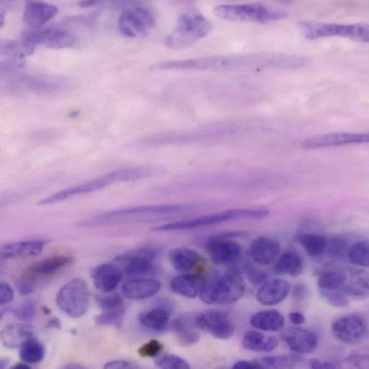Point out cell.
I'll use <instances>...</instances> for the list:
<instances>
[{"instance_id":"obj_1","label":"cell","mask_w":369,"mask_h":369,"mask_svg":"<svg viewBox=\"0 0 369 369\" xmlns=\"http://www.w3.org/2000/svg\"><path fill=\"white\" fill-rule=\"evenodd\" d=\"M310 59L300 56L256 53L208 56L187 60H168L155 64L158 70L238 71L256 69H296L304 67Z\"/></svg>"},{"instance_id":"obj_2","label":"cell","mask_w":369,"mask_h":369,"mask_svg":"<svg viewBox=\"0 0 369 369\" xmlns=\"http://www.w3.org/2000/svg\"><path fill=\"white\" fill-rule=\"evenodd\" d=\"M246 284L238 268L231 266L225 271H214L207 278L200 294L201 300L208 304H229L242 298Z\"/></svg>"},{"instance_id":"obj_3","label":"cell","mask_w":369,"mask_h":369,"mask_svg":"<svg viewBox=\"0 0 369 369\" xmlns=\"http://www.w3.org/2000/svg\"><path fill=\"white\" fill-rule=\"evenodd\" d=\"M153 172L151 168L141 167L117 170L103 175L98 179L57 192L56 194L41 200L38 204L41 205H49L73 197L88 194L113 184L146 179L152 175Z\"/></svg>"},{"instance_id":"obj_4","label":"cell","mask_w":369,"mask_h":369,"mask_svg":"<svg viewBox=\"0 0 369 369\" xmlns=\"http://www.w3.org/2000/svg\"><path fill=\"white\" fill-rule=\"evenodd\" d=\"M212 29V23L203 14L188 11L180 16L166 43L172 49H181L207 36Z\"/></svg>"},{"instance_id":"obj_5","label":"cell","mask_w":369,"mask_h":369,"mask_svg":"<svg viewBox=\"0 0 369 369\" xmlns=\"http://www.w3.org/2000/svg\"><path fill=\"white\" fill-rule=\"evenodd\" d=\"M270 214L265 208L232 210L195 219L171 222L152 229L153 232H173L194 230L216 225V224L240 219H263Z\"/></svg>"},{"instance_id":"obj_6","label":"cell","mask_w":369,"mask_h":369,"mask_svg":"<svg viewBox=\"0 0 369 369\" xmlns=\"http://www.w3.org/2000/svg\"><path fill=\"white\" fill-rule=\"evenodd\" d=\"M298 28L309 40L328 37L347 38L364 43L369 40V27L366 23L337 24L304 21L298 23Z\"/></svg>"},{"instance_id":"obj_7","label":"cell","mask_w":369,"mask_h":369,"mask_svg":"<svg viewBox=\"0 0 369 369\" xmlns=\"http://www.w3.org/2000/svg\"><path fill=\"white\" fill-rule=\"evenodd\" d=\"M218 18L232 21L266 23L283 19L286 12L262 4L221 5L214 9Z\"/></svg>"},{"instance_id":"obj_8","label":"cell","mask_w":369,"mask_h":369,"mask_svg":"<svg viewBox=\"0 0 369 369\" xmlns=\"http://www.w3.org/2000/svg\"><path fill=\"white\" fill-rule=\"evenodd\" d=\"M89 301V287L82 278L74 279L64 285L56 297L59 309L73 318L81 317L85 315Z\"/></svg>"},{"instance_id":"obj_9","label":"cell","mask_w":369,"mask_h":369,"mask_svg":"<svg viewBox=\"0 0 369 369\" xmlns=\"http://www.w3.org/2000/svg\"><path fill=\"white\" fill-rule=\"evenodd\" d=\"M155 25V18L153 13L148 9L141 7L123 12L118 21L121 33L130 38L146 36Z\"/></svg>"},{"instance_id":"obj_10","label":"cell","mask_w":369,"mask_h":369,"mask_svg":"<svg viewBox=\"0 0 369 369\" xmlns=\"http://www.w3.org/2000/svg\"><path fill=\"white\" fill-rule=\"evenodd\" d=\"M195 320L198 329L210 333L219 340L231 339L236 331L233 320L226 312L208 311L197 314Z\"/></svg>"},{"instance_id":"obj_11","label":"cell","mask_w":369,"mask_h":369,"mask_svg":"<svg viewBox=\"0 0 369 369\" xmlns=\"http://www.w3.org/2000/svg\"><path fill=\"white\" fill-rule=\"evenodd\" d=\"M331 329L337 339L350 345L361 342L367 333L365 320L359 315H349L335 320Z\"/></svg>"},{"instance_id":"obj_12","label":"cell","mask_w":369,"mask_h":369,"mask_svg":"<svg viewBox=\"0 0 369 369\" xmlns=\"http://www.w3.org/2000/svg\"><path fill=\"white\" fill-rule=\"evenodd\" d=\"M205 247L212 261L219 265H233L243 254L242 247L233 239L220 238L215 236L208 238Z\"/></svg>"},{"instance_id":"obj_13","label":"cell","mask_w":369,"mask_h":369,"mask_svg":"<svg viewBox=\"0 0 369 369\" xmlns=\"http://www.w3.org/2000/svg\"><path fill=\"white\" fill-rule=\"evenodd\" d=\"M368 134L361 133H335L315 136L304 141V149L315 150L350 146L368 142Z\"/></svg>"},{"instance_id":"obj_14","label":"cell","mask_w":369,"mask_h":369,"mask_svg":"<svg viewBox=\"0 0 369 369\" xmlns=\"http://www.w3.org/2000/svg\"><path fill=\"white\" fill-rule=\"evenodd\" d=\"M33 36L38 45L43 44L53 48L74 47L78 38L73 32L63 27L33 30Z\"/></svg>"},{"instance_id":"obj_15","label":"cell","mask_w":369,"mask_h":369,"mask_svg":"<svg viewBox=\"0 0 369 369\" xmlns=\"http://www.w3.org/2000/svg\"><path fill=\"white\" fill-rule=\"evenodd\" d=\"M286 345L296 355H309L317 346V339L312 331L298 327L290 328L282 333Z\"/></svg>"},{"instance_id":"obj_16","label":"cell","mask_w":369,"mask_h":369,"mask_svg":"<svg viewBox=\"0 0 369 369\" xmlns=\"http://www.w3.org/2000/svg\"><path fill=\"white\" fill-rule=\"evenodd\" d=\"M91 277L98 290L108 294L113 292L123 277L122 269L115 265L104 263L93 267Z\"/></svg>"},{"instance_id":"obj_17","label":"cell","mask_w":369,"mask_h":369,"mask_svg":"<svg viewBox=\"0 0 369 369\" xmlns=\"http://www.w3.org/2000/svg\"><path fill=\"white\" fill-rule=\"evenodd\" d=\"M51 242L49 238H33L4 245L1 247V259L6 260L38 256Z\"/></svg>"},{"instance_id":"obj_18","label":"cell","mask_w":369,"mask_h":369,"mask_svg":"<svg viewBox=\"0 0 369 369\" xmlns=\"http://www.w3.org/2000/svg\"><path fill=\"white\" fill-rule=\"evenodd\" d=\"M281 251L278 241L267 237H259L252 241L249 247L251 259L256 264L267 266L273 263Z\"/></svg>"},{"instance_id":"obj_19","label":"cell","mask_w":369,"mask_h":369,"mask_svg":"<svg viewBox=\"0 0 369 369\" xmlns=\"http://www.w3.org/2000/svg\"><path fill=\"white\" fill-rule=\"evenodd\" d=\"M191 204H166V205H143L123 208L107 213L103 218H116L128 216H137L144 214H164L181 212L189 210L192 208Z\"/></svg>"},{"instance_id":"obj_20","label":"cell","mask_w":369,"mask_h":369,"mask_svg":"<svg viewBox=\"0 0 369 369\" xmlns=\"http://www.w3.org/2000/svg\"><path fill=\"white\" fill-rule=\"evenodd\" d=\"M58 12L54 5L39 1H28L25 4L23 19L32 27L38 28L51 21Z\"/></svg>"},{"instance_id":"obj_21","label":"cell","mask_w":369,"mask_h":369,"mask_svg":"<svg viewBox=\"0 0 369 369\" xmlns=\"http://www.w3.org/2000/svg\"><path fill=\"white\" fill-rule=\"evenodd\" d=\"M291 290V285L287 281L276 279L264 283L256 298L264 306H276L286 298Z\"/></svg>"},{"instance_id":"obj_22","label":"cell","mask_w":369,"mask_h":369,"mask_svg":"<svg viewBox=\"0 0 369 369\" xmlns=\"http://www.w3.org/2000/svg\"><path fill=\"white\" fill-rule=\"evenodd\" d=\"M348 280V271L333 265H326L320 270L317 278V287L320 293L341 291L344 289Z\"/></svg>"},{"instance_id":"obj_23","label":"cell","mask_w":369,"mask_h":369,"mask_svg":"<svg viewBox=\"0 0 369 369\" xmlns=\"http://www.w3.org/2000/svg\"><path fill=\"white\" fill-rule=\"evenodd\" d=\"M161 289L159 282L147 278H137L126 282L122 289L123 295L130 300H141L155 295Z\"/></svg>"},{"instance_id":"obj_24","label":"cell","mask_w":369,"mask_h":369,"mask_svg":"<svg viewBox=\"0 0 369 369\" xmlns=\"http://www.w3.org/2000/svg\"><path fill=\"white\" fill-rule=\"evenodd\" d=\"M207 278L201 275L183 274L170 282L172 292L188 298H194L201 294Z\"/></svg>"},{"instance_id":"obj_25","label":"cell","mask_w":369,"mask_h":369,"mask_svg":"<svg viewBox=\"0 0 369 369\" xmlns=\"http://www.w3.org/2000/svg\"><path fill=\"white\" fill-rule=\"evenodd\" d=\"M169 259L174 269L183 274L194 271L203 262L198 251L186 247L172 249L169 254Z\"/></svg>"},{"instance_id":"obj_26","label":"cell","mask_w":369,"mask_h":369,"mask_svg":"<svg viewBox=\"0 0 369 369\" xmlns=\"http://www.w3.org/2000/svg\"><path fill=\"white\" fill-rule=\"evenodd\" d=\"M74 258L67 255H58L43 260L29 267L24 274L37 278L38 277L51 276L59 270L71 265Z\"/></svg>"},{"instance_id":"obj_27","label":"cell","mask_w":369,"mask_h":369,"mask_svg":"<svg viewBox=\"0 0 369 369\" xmlns=\"http://www.w3.org/2000/svg\"><path fill=\"white\" fill-rule=\"evenodd\" d=\"M195 317L185 315L176 318L172 322V330L179 344L183 346L194 345L200 339Z\"/></svg>"},{"instance_id":"obj_28","label":"cell","mask_w":369,"mask_h":369,"mask_svg":"<svg viewBox=\"0 0 369 369\" xmlns=\"http://www.w3.org/2000/svg\"><path fill=\"white\" fill-rule=\"evenodd\" d=\"M34 328L25 324H10L1 332L3 344L8 348H21L34 337Z\"/></svg>"},{"instance_id":"obj_29","label":"cell","mask_w":369,"mask_h":369,"mask_svg":"<svg viewBox=\"0 0 369 369\" xmlns=\"http://www.w3.org/2000/svg\"><path fill=\"white\" fill-rule=\"evenodd\" d=\"M284 317L278 311L269 310L256 313L250 319L251 326L266 332H278L284 326Z\"/></svg>"},{"instance_id":"obj_30","label":"cell","mask_w":369,"mask_h":369,"mask_svg":"<svg viewBox=\"0 0 369 369\" xmlns=\"http://www.w3.org/2000/svg\"><path fill=\"white\" fill-rule=\"evenodd\" d=\"M328 238L319 234L300 233L295 236V242L311 258H317L326 251Z\"/></svg>"},{"instance_id":"obj_31","label":"cell","mask_w":369,"mask_h":369,"mask_svg":"<svg viewBox=\"0 0 369 369\" xmlns=\"http://www.w3.org/2000/svg\"><path fill=\"white\" fill-rule=\"evenodd\" d=\"M170 313L161 308L157 307L142 313L139 316L140 324L154 332L162 333L167 329Z\"/></svg>"},{"instance_id":"obj_32","label":"cell","mask_w":369,"mask_h":369,"mask_svg":"<svg viewBox=\"0 0 369 369\" xmlns=\"http://www.w3.org/2000/svg\"><path fill=\"white\" fill-rule=\"evenodd\" d=\"M304 263L301 256L295 251H284L277 260L274 269L278 274L298 277L302 274Z\"/></svg>"},{"instance_id":"obj_33","label":"cell","mask_w":369,"mask_h":369,"mask_svg":"<svg viewBox=\"0 0 369 369\" xmlns=\"http://www.w3.org/2000/svg\"><path fill=\"white\" fill-rule=\"evenodd\" d=\"M45 355L44 345L32 337L22 347L20 357L23 362L28 364H36L43 361Z\"/></svg>"},{"instance_id":"obj_34","label":"cell","mask_w":369,"mask_h":369,"mask_svg":"<svg viewBox=\"0 0 369 369\" xmlns=\"http://www.w3.org/2000/svg\"><path fill=\"white\" fill-rule=\"evenodd\" d=\"M159 251L153 247H141L132 249L119 255L115 259V262L126 264L138 261H155Z\"/></svg>"},{"instance_id":"obj_35","label":"cell","mask_w":369,"mask_h":369,"mask_svg":"<svg viewBox=\"0 0 369 369\" xmlns=\"http://www.w3.org/2000/svg\"><path fill=\"white\" fill-rule=\"evenodd\" d=\"M300 361L301 358L296 355L281 357H266L253 360L256 369L293 367L300 362Z\"/></svg>"},{"instance_id":"obj_36","label":"cell","mask_w":369,"mask_h":369,"mask_svg":"<svg viewBox=\"0 0 369 369\" xmlns=\"http://www.w3.org/2000/svg\"><path fill=\"white\" fill-rule=\"evenodd\" d=\"M348 239L343 236H335L328 240L326 251L331 258L344 261L348 258L349 249Z\"/></svg>"},{"instance_id":"obj_37","label":"cell","mask_w":369,"mask_h":369,"mask_svg":"<svg viewBox=\"0 0 369 369\" xmlns=\"http://www.w3.org/2000/svg\"><path fill=\"white\" fill-rule=\"evenodd\" d=\"M369 248L367 241H359L350 246L348 253V259L353 265L368 267Z\"/></svg>"},{"instance_id":"obj_38","label":"cell","mask_w":369,"mask_h":369,"mask_svg":"<svg viewBox=\"0 0 369 369\" xmlns=\"http://www.w3.org/2000/svg\"><path fill=\"white\" fill-rule=\"evenodd\" d=\"M124 271L128 276L141 277L156 274L158 269L153 261H138L124 264Z\"/></svg>"},{"instance_id":"obj_39","label":"cell","mask_w":369,"mask_h":369,"mask_svg":"<svg viewBox=\"0 0 369 369\" xmlns=\"http://www.w3.org/2000/svg\"><path fill=\"white\" fill-rule=\"evenodd\" d=\"M124 313V308L117 311H104V313L96 316L95 322L100 326L120 328L123 323Z\"/></svg>"},{"instance_id":"obj_40","label":"cell","mask_w":369,"mask_h":369,"mask_svg":"<svg viewBox=\"0 0 369 369\" xmlns=\"http://www.w3.org/2000/svg\"><path fill=\"white\" fill-rule=\"evenodd\" d=\"M267 337L262 333L250 331L247 332L243 339V345L247 350L256 352H265Z\"/></svg>"},{"instance_id":"obj_41","label":"cell","mask_w":369,"mask_h":369,"mask_svg":"<svg viewBox=\"0 0 369 369\" xmlns=\"http://www.w3.org/2000/svg\"><path fill=\"white\" fill-rule=\"evenodd\" d=\"M37 313V306L34 301H26L13 310L14 317L22 322L34 320Z\"/></svg>"},{"instance_id":"obj_42","label":"cell","mask_w":369,"mask_h":369,"mask_svg":"<svg viewBox=\"0 0 369 369\" xmlns=\"http://www.w3.org/2000/svg\"><path fill=\"white\" fill-rule=\"evenodd\" d=\"M155 365L160 368L188 369L190 365L184 359L173 355H166L155 361Z\"/></svg>"},{"instance_id":"obj_43","label":"cell","mask_w":369,"mask_h":369,"mask_svg":"<svg viewBox=\"0 0 369 369\" xmlns=\"http://www.w3.org/2000/svg\"><path fill=\"white\" fill-rule=\"evenodd\" d=\"M96 301L103 311H117L124 309V300L119 294L96 296Z\"/></svg>"},{"instance_id":"obj_44","label":"cell","mask_w":369,"mask_h":369,"mask_svg":"<svg viewBox=\"0 0 369 369\" xmlns=\"http://www.w3.org/2000/svg\"><path fill=\"white\" fill-rule=\"evenodd\" d=\"M320 295L331 304L336 308H346L349 304V297L343 291H336L320 293Z\"/></svg>"},{"instance_id":"obj_45","label":"cell","mask_w":369,"mask_h":369,"mask_svg":"<svg viewBox=\"0 0 369 369\" xmlns=\"http://www.w3.org/2000/svg\"><path fill=\"white\" fill-rule=\"evenodd\" d=\"M245 271L248 280L254 286L265 283L269 278L266 271L255 267L251 263H246Z\"/></svg>"},{"instance_id":"obj_46","label":"cell","mask_w":369,"mask_h":369,"mask_svg":"<svg viewBox=\"0 0 369 369\" xmlns=\"http://www.w3.org/2000/svg\"><path fill=\"white\" fill-rule=\"evenodd\" d=\"M36 282V278L23 273V276L16 284V287H17L18 291L21 295L26 296L35 291Z\"/></svg>"},{"instance_id":"obj_47","label":"cell","mask_w":369,"mask_h":369,"mask_svg":"<svg viewBox=\"0 0 369 369\" xmlns=\"http://www.w3.org/2000/svg\"><path fill=\"white\" fill-rule=\"evenodd\" d=\"M162 350L163 345L156 340H153L141 346L138 354L142 357L154 358L158 356Z\"/></svg>"},{"instance_id":"obj_48","label":"cell","mask_w":369,"mask_h":369,"mask_svg":"<svg viewBox=\"0 0 369 369\" xmlns=\"http://www.w3.org/2000/svg\"><path fill=\"white\" fill-rule=\"evenodd\" d=\"M14 295V291L11 286L5 282H2L0 284V304L4 306L10 303L12 301Z\"/></svg>"},{"instance_id":"obj_49","label":"cell","mask_w":369,"mask_h":369,"mask_svg":"<svg viewBox=\"0 0 369 369\" xmlns=\"http://www.w3.org/2000/svg\"><path fill=\"white\" fill-rule=\"evenodd\" d=\"M104 368H111V369H115V368H118V369H126V368H128V369H131V368H138V366L136 365L135 364L133 363V362H131V361H125V360H117V361H111V362H109L107 363L105 366H104Z\"/></svg>"},{"instance_id":"obj_50","label":"cell","mask_w":369,"mask_h":369,"mask_svg":"<svg viewBox=\"0 0 369 369\" xmlns=\"http://www.w3.org/2000/svg\"><path fill=\"white\" fill-rule=\"evenodd\" d=\"M346 361L355 367L361 368L368 364V357L365 354H355L348 357Z\"/></svg>"},{"instance_id":"obj_51","label":"cell","mask_w":369,"mask_h":369,"mask_svg":"<svg viewBox=\"0 0 369 369\" xmlns=\"http://www.w3.org/2000/svg\"><path fill=\"white\" fill-rule=\"evenodd\" d=\"M310 366L311 368L313 369H333V368H337L339 367L338 365H336L335 364H333L332 362H328V361H322L318 359H313L310 361Z\"/></svg>"},{"instance_id":"obj_52","label":"cell","mask_w":369,"mask_h":369,"mask_svg":"<svg viewBox=\"0 0 369 369\" xmlns=\"http://www.w3.org/2000/svg\"><path fill=\"white\" fill-rule=\"evenodd\" d=\"M307 289L304 285L298 284L294 286L293 289V297L296 300H301L306 297Z\"/></svg>"},{"instance_id":"obj_53","label":"cell","mask_w":369,"mask_h":369,"mask_svg":"<svg viewBox=\"0 0 369 369\" xmlns=\"http://www.w3.org/2000/svg\"><path fill=\"white\" fill-rule=\"evenodd\" d=\"M289 320L295 326H301L306 322V317L299 312H292L289 314Z\"/></svg>"},{"instance_id":"obj_54","label":"cell","mask_w":369,"mask_h":369,"mask_svg":"<svg viewBox=\"0 0 369 369\" xmlns=\"http://www.w3.org/2000/svg\"><path fill=\"white\" fill-rule=\"evenodd\" d=\"M233 368H249V369H256V365L252 361H239L235 363L233 366Z\"/></svg>"},{"instance_id":"obj_55","label":"cell","mask_w":369,"mask_h":369,"mask_svg":"<svg viewBox=\"0 0 369 369\" xmlns=\"http://www.w3.org/2000/svg\"><path fill=\"white\" fill-rule=\"evenodd\" d=\"M96 3H98V2L91 1V0H89V1L79 2L78 5L81 8H87L96 5Z\"/></svg>"},{"instance_id":"obj_56","label":"cell","mask_w":369,"mask_h":369,"mask_svg":"<svg viewBox=\"0 0 369 369\" xmlns=\"http://www.w3.org/2000/svg\"><path fill=\"white\" fill-rule=\"evenodd\" d=\"M28 364L27 363H19V364H15L12 368L14 369H28V368H30V366L29 365H27Z\"/></svg>"},{"instance_id":"obj_57","label":"cell","mask_w":369,"mask_h":369,"mask_svg":"<svg viewBox=\"0 0 369 369\" xmlns=\"http://www.w3.org/2000/svg\"><path fill=\"white\" fill-rule=\"evenodd\" d=\"M48 325H49L50 327H54L57 328H60V323L59 322V320L58 319H53L48 323Z\"/></svg>"},{"instance_id":"obj_58","label":"cell","mask_w":369,"mask_h":369,"mask_svg":"<svg viewBox=\"0 0 369 369\" xmlns=\"http://www.w3.org/2000/svg\"><path fill=\"white\" fill-rule=\"evenodd\" d=\"M10 359L8 358H4L0 361V368H5L8 366Z\"/></svg>"},{"instance_id":"obj_59","label":"cell","mask_w":369,"mask_h":369,"mask_svg":"<svg viewBox=\"0 0 369 369\" xmlns=\"http://www.w3.org/2000/svg\"><path fill=\"white\" fill-rule=\"evenodd\" d=\"M5 21V10L3 8H0V23L3 25Z\"/></svg>"},{"instance_id":"obj_60","label":"cell","mask_w":369,"mask_h":369,"mask_svg":"<svg viewBox=\"0 0 369 369\" xmlns=\"http://www.w3.org/2000/svg\"><path fill=\"white\" fill-rule=\"evenodd\" d=\"M66 368H84L85 367L82 365L78 364H71L65 366Z\"/></svg>"}]
</instances>
